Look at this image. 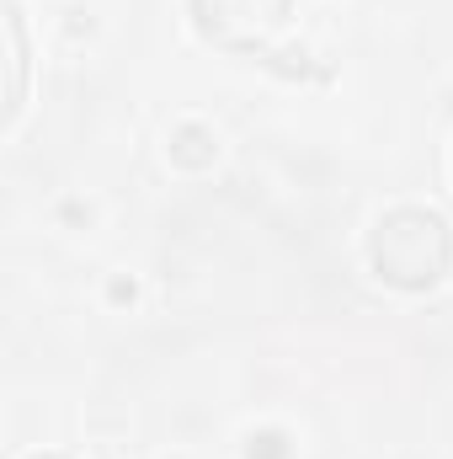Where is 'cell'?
Returning <instances> with one entry per match:
<instances>
[{"instance_id":"1","label":"cell","mask_w":453,"mask_h":459,"mask_svg":"<svg viewBox=\"0 0 453 459\" xmlns=\"http://www.w3.org/2000/svg\"><path fill=\"white\" fill-rule=\"evenodd\" d=\"M373 273L400 294H427L453 267V230L432 209H389L368 235Z\"/></svg>"},{"instance_id":"3","label":"cell","mask_w":453,"mask_h":459,"mask_svg":"<svg viewBox=\"0 0 453 459\" xmlns=\"http://www.w3.org/2000/svg\"><path fill=\"white\" fill-rule=\"evenodd\" d=\"M5 43H11V91H5V128L21 113V91H27V32H21V11L5 0Z\"/></svg>"},{"instance_id":"4","label":"cell","mask_w":453,"mask_h":459,"mask_svg":"<svg viewBox=\"0 0 453 459\" xmlns=\"http://www.w3.org/2000/svg\"><path fill=\"white\" fill-rule=\"evenodd\" d=\"M171 160H176L182 171H209V166L219 160V139H214V128H203V123H182V128L171 134Z\"/></svg>"},{"instance_id":"2","label":"cell","mask_w":453,"mask_h":459,"mask_svg":"<svg viewBox=\"0 0 453 459\" xmlns=\"http://www.w3.org/2000/svg\"><path fill=\"white\" fill-rule=\"evenodd\" d=\"M294 0H192V27L198 38H209L214 48L229 54H251V59H272V38L288 27Z\"/></svg>"},{"instance_id":"6","label":"cell","mask_w":453,"mask_h":459,"mask_svg":"<svg viewBox=\"0 0 453 459\" xmlns=\"http://www.w3.org/2000/svg\"><path fill=\"white\" fill-rule=\"evenodd\" d=\"M113 299L117 305H133V283L128 278H113Z\"/></svg>"},{"instance_id":"7","label":"cell","mask_w":453,"mask_h":459,"mask_svg":"<svg viewBox=\"0 0 453 459\" xmlns=\"http://www.w3.org/2000/svg\"><path fill=\"white\" fill-rule=\"evenodd\" d=\"M27 459H70V455H27Z\"/></svg>"},{"instance_id":"5","label":"cell","mask_w":453,"mask_h":459,"mask_svg":"<svg viewBox=\"0 0 453 459\" xmlns=\"http://www.w3.org/2000/svg\"><path fill=\"white\" fill-rule=\"evenodd\" d=\"M245 459H294V444L283 428H261L245 438Z\"/></svg>"}]
</instances>
